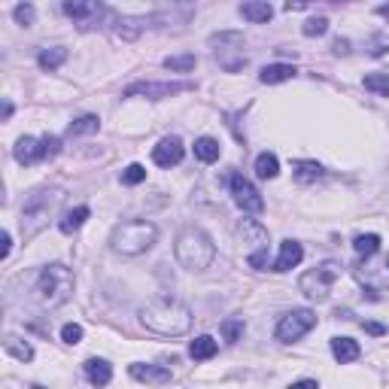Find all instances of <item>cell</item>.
<instances>
[{
  "mask_svg": "<svg viewBox=\"0 0 389 389\" xmlns=\"http://www.w3.org/2000/svg\"><path fill=\"white\" fill-rule=\"evenodd\" d=\"M234 231H238V238L247 243L252 252H255V250H268V231H265L262 222H255V219H240Z\"/></svg>",
  "mask_w": 389,
  "mask_h": 389,
  "instance_id": "obj_14",
  "label": "cell"
},
{
  "mask_svg": "<svg viewBox=\"0 0 389 389\" xmlns=\"http://www.w3.org/2000/svg\"><path fill=\"white\" fill-rule=\"evenodd\" d=\"M28 389H46V386H28Z\"/></svg>",
  "mask_w": 389,
  "mask_h": 389,
  "instance_id": "obj_45",
  "label": "cell"
},
{
  "mask_svg": "<svg viewBox=\"0 0 389 389\" xmlns=\"http://www.w3.org/2000/svg\"><path fill=\"white\" fill-rule=\"evenodd\" d=\"M216 350H219V344L213 341L210 335H201V337H194V341L189 344V356L194 362H207V359H213L216 356Z\"/></svg>",
  "mask_w": 389,
  "mask_h": 389,
  "instance_id": "obj_21",
  "label": "cell"
},
{
  "mask_svg": "<svg viewBox=\"0 0 389 389\" xmlns=\"http://www.w3.org/2000/svg\"><path fill=\"white\" fill-rule=\"evenodd\" d=\"M362 86H365L368 91H374V95L389 98V74H368V76L362 79Z\"/></svg>",
  "mask_w": 389,
  "mask_h": 389,
  "instance_id": "obj_33",
  "label": "cell"
},
{
  "mask_svg": "<svg viewBox=\"0 0 389 389\" xmlns=\"http://www.w3.org/2000/svg\"><path fill=\"white\" fill-rule=\"evenodd\" d=\"M332 356L341 365H350V362L359 359L362 350H359V344H356L353 337H332Z\"/></svg>",
  "mask_w": 389,
  "mask_h": 389,
  "instance_id": "obj_18",
  "label": "cell"
},
{
  "mask_svg": "<svg viewBox=\"0 0 389 389\" xmlns=\"http://www.w3.org/2000/svg\"><path fill=\"white\" fill-rule=\"evenodd\" d=\"M337 277H341V265H337V262H323V265H316V268H310L307 274H301L298 289L304 292L307 301L320 304V301L329 298V292H332V286H335Z\"/></svg>",
  "mask_w": 389,
  "mask_h": 389,
  "instance_id": "obj_6",
  "label": "cell"
},
{
  "mask_svg": "<svg viewBox=\"0 0 389 389\" xmlns=\"http://www.w3.org/2000/svg\"><path fill=\"white\" fill-rule=\"evenodd\" d=\"M219 156H222L219 140H213V137H198V140H194V158H201L204 165L219 161Z\"/></svg>",
  "mask_w": 389,
  "mask_h": 389,
  "instance_id": "obj_23",
  "label": "cell"
},
{
  "mask_svg": "<svg viewBox=\"0 0 389 389\" xmlns=\"http://www.w3.org/2000/svg\"><path fill=\"white\" fill-rule=\"evenodd\" d=\"M243 329H247V325H243V316H228V320H225V323L219 325V332H222V337H225V341H228V344L240 341Z\"/></svg>",
  "mask_w": 389,
  "mask_h": 389,
  "instance_id": "obj_32",
  "label": "cell"
},
{
  "mask_svg": "<svg viewBox=\"0 0 389 389\" xmlns=\"http://www.w3.org/2000/svg\"><path fill=\"white\" fill-rule=\"evenodd\" d=\"M64 201L61 189H37L28 194L25 207H22V231L25 238H34L37 231L46 228V222L58 213V204Z\"/></svg>",
  "mask_w": 389,
  "mask_h": 389,
  "instance_id": "obj_5",
  "label": "cell"
},
{
  "mask_svg": "<svg viewBox=\"0 0 389 389\" xmlns=\"http://www.w3.org/2000/svg\"><path fill=\"white\" fill-rule=\"evenodd\" d=\"M353 250L359 259H371V255L381 252V234H359L353 240Z\"/></svg>",
  "mask_w": 389,
  "mask_h": 389,
  "instance_id": "obj_28",
  "label": "cell"
},
{
  "mask_svg": "<svg viewBox=\"0 0 389 389\" xmlns=\"http://www.w3.org/2000/svg\"><path fill=\"white\" fill-rule=\"evenodd\" d=\"M365 332H371V335H383L386 329H383V325H377V323H365Z\"/></svg>",
  "mask_w": 389,
  "mask_h": 389,
  "instance_id": "obj_42",
  "label": "cell"
},
{
  "mask_svg": "<svg viewBox=\"0 0 389 389\" xmlns=\"http://www.w3.org/2000/svg\"><path fill=\"white\" fill-rule=\"evenodd\" d=\"M74 271L67 268V265H46L43 271H40V277H37V286H34V295H37V301L40 307H46V310H52V307H61L70 295H74Z\"/></svg>",
  "mask_w": 389,
  "mask_h": 389,
  "instance_id": "obj_4",
  "label": "cell"
},
{
  "mask_svg": "<svg viewBox=\"0 0 389 389\" xmlns=\"http://www.w3.org/2000/svg\"><path fill=\"white\" fill-rule=\"evenodd\" d=\"M13 16H16V22L25 25V28H30V25L37 22V9L30 6V4H18V6L13 9Z\"/></svg>",
  "mask_w": 389,
  "mask_h": 389,
  "instance_id": "obj_35",
  "label": "cell"
},
{
  "mask_svg": "<svg viewBox=\"0 0 389 389\" xmlns=\"http://www.w3.org/2000/svg\"><path fill=\"white\" fill-rule=\"evenodd\" d=\"M64 13L79 22V28H91V22H98L100 16H104V6L100 4H83V0H74V4H64Z\"/></svg>",
  "mask_w": 389,
  "mask_h": 389,
  "instance_id": "obj_15",
  "label": "cell"
},
{
  "mask_svg": "<svg viewBox=\"0 0 389 389\" xmlns=\"http://www.w3.org/2000/svg\"><path fill=\"white\" fill-rule=\"evenodd\" d=\"M64 58H67V49L52 46V49H43V52L37 55V64L43 70H58L61 64H64Z\"/></svg>",
  "mask_w": 389,
  "mask_h": 389,
  "instance_id": "obj_29",
  "label": "cell"
},
{
  "mask_svg": "<svg viewBox=\"0 0 389 389\" xmlns=\"http://www.w3.org/2000/svg\"><path fill=\"white\" fill-rule=\"evenodd\" d=\"M156 238H158V228L149 219H128V222H119L116 228H112L110 250L134 259V255H143L146 250H152Z\"/></svg>",
  "mask_w": 389,
  "mask_h": 389,
  "instance_id": "obj_3",
  "label": "cell"
},
{
  "mask_svg": "<svg viewBox=\"0 0 389 389\" xmlns=\"http://www.w3.org/2000/svg\"><path fill=\"white\" fill-rule=\"evenodd\" d=\"M182 156H186V146H182L180 137H165L158 140V146H152V161L158 168H177Z\"/></svg>",
  "mask_w": 389,
  "mask_h": 389,
  "instance_id": "obj_12",
  "label": "cell"
},
{
  "mask_svg": "<svg viewBox=\"0 0 389 389\" xmlns=\"http://www.w3.org/2000/svg\"><path fill=\"white\" fill-rule=\"evenodd\" d=\"M58 149H61V140L52 137V134H43V137H18L13 156H16L18 165H37V161H43V158L58 156Z\"/></svg>",
  "mask_w": 389,
  "mask_h": 389,
  "instance_id": "obj_8",
  "label": "cell"
},
{
  "mask_svg": "<svg viewBox=\"0 0 389 389\" xmlns=\"http://www.w3.org/2000/svg\"><path fill=\"white\" fill-rule=\"evenodd\" d=\"M289 389H320V383L316 381H295Z\"/></svg>",
  "mask_w": 389,
  "mask_h": 389,
  "instance_id": "obj_40",
  "label": "cell"
},
{
  "mask_svg": "<svg viewBox=\"0 0 389 389\" xmlns=\"http://www.w3.org/2000/svg\"><path fill=\"white\" fill-rule=\"evenodd\" d=\"M83 371H86V381L91 383V386H107L110 381H112V368H110V362L107 359H88L86 365H83Z\"/></svg>",
  "mask_w": 389,
  "mask_h": 389,
  "instance_id": "obj_17",
  "label": "cell"
},
{
  "mask_svg": "<svg viewBox=\"0 0 389 389\" xmlns=\"http://www.w3.org/2000/svg\"><path fill=\"white\" fill-rule=\"evenodd\" d=\"M140 30H143V25L137 22V18H128V16L112 18V37L122 40V43H134V40L140 37Z\"/></svg>",
  "mask_w": 389,
  "mask_h": 389,
  "instance_id": "obj_19",
  "label": "cell"
},
{
  "mask_svg": "<svg viewBox=\"0 0 389 389\" xmlns=\"http://www.w3.org/2000/svg\"><path fill=\"white\" fill-rule=\"evenodd\" d=\"M280 173V161L274 152H262L259 158H255V177L259 180H274Z\"/></svg>",
  "mask_w": 389,
  "mask_h": 389,
  "instance_id": "obj_27",
  "label": "cell"
},
{
  "mask_svg": "<svg viewBox=\"0 0 389 389\" xmlns=\"http://www.w3.org/2000/svg\"><path fill=\"white\" fill-rule=\"evenodd\" d=\"M228 186H231L234 204H238L243 213H262V210H265V198H262L259 189H255L247 177H240V173H231Z\"/></svg>",
  "mask_w": 389,
  "mask_h": 389,
  "instance_id": "obj_11",
  "label": "cell"
},
{
  "mask_svg": "<svg viewBox=\"0 0 389 389\" xmlns=\"http://www.w3.org/2000/svg\"><path fill=\"white\" fill-rule=\"evenodd\" d=\"M304 259V247L298 240H283L280 243V255H277V262H274V271L277 274H286V271H292V268H298Z\"/></svg>",
  "mask_w": 389,
  "mask_h": 389,
  "instance_id": "obj_16",
  "label": "cell"
},
{
  "mask_svg": "<svg viewBox=\"0 0 389 389\" xmlns=\"http://www.w3.org/2000/svg\"><path fill=\"white\" fill-rule=\"evenodd\" d=\"M304 37H323L325 30H329V18L325 16H316V18H307L304 22Z\"/></svg>",
  "mask_w": 389,
  "mask_h": 389,
  "instance_id": "obj_34",
  "label": "cell"
},
{
  "mask_svg": "<svg viewBox=\"0 0 389 389\" xmlns=\"http://www.w3.org/2000/svg\"><path fill=\"white\" fill-rule=\"evenodd\" d=\"M310 329H316V313L307 310V307H298V310H289V313L280 316L277 329H274V337H277L280 344H295Z\"/></svg>",
  "mask_w": 389,
  "mask_h": 389,
  "instance_id": "obj_9",
  "label": "cell"
},
{
  "mask_svg": "<svg viewBox=\"0 0 389 389\" xmlns=\"http://www.w3.org/2000/svg\"><path fill=\"white\" fill-rule=\"evenodd\" d=\"M335 52L337 55H347V52H350V43H347V40H335Z\"/></svg>",
  "mask_w": 389,
  "mask_h": 389,
  "instance_id": "obj_41",
  "label": "cell"
},
{
  "mask_svg": "<svg viewBox=\"0 0 389 389\" xmlns=\"http://www.w3.org/2000/svg\"><path fill=\"white\" fill-rule=\"evenodd\" d=\"M13 116V100H4V122Z\"/></svg>",
  "mask_w": 389,
  "mask_h": 389,
  "instance_id": "obj_43",
  "label": "cell"
},
{
  "mask_svg": "<svg viewBox=\"0 0 389 389\" xmlns=\"http://www.w3.org/2000/svg\"><path fill=\"white\" fill-rule=\"evenodd\" d=\"M140 325L161 337H180L192 329V307L177 298H152L137 310Z\"/></svg>",
  "mask_w": 389,
  "mask_h": 389,
  "instance_id": "obj_1",
  "label": "cell"
},
{
  "mask_svg": "<svg viewBox=\"0 0 389 389\" xmlns=\"http://www.w3.org/2000/svg\"><path fill=\"white\" fill-rule=\"evenodd\" d=\"M194 64H198V58H194L192 52H186V55H168L165 58V67L170 70V74H189V70H194Z\"/></svg>",
  "mask_w": 389,
  "mask_h": 389,
  "instance_id": "obj_31",
  "label": "cell"
},
{
  "mask_svg": "<svg viewBox=\"0 0 389 389\" xmlns=\"http://www.w3.org/2000/svg\"><path fill=\"white\" fill-rule=\"evenodd\" d=\"M240 16L247 18V22L262 25V22H271L274 6H271V4H265V0H252V4H240Z\"/></svg>",
  "mask_w": 389,
  "mask_h": 389,
  "instance_id": "obj_22",
  "label": "cell"
},
{
  "mask_svg": "<svg viewBox=\"0 0 389 389\" xmlns=\"http://www.w3.org/2000/svg\"><path fill=\"white\" fill-rule=\"evenodd\" d=\"M353 277L365 286L371 298H381V289L389 286V255H371V259H359L353 265Z\"/></svg>",
  "mask_w": 389,
  "mask_h": 389,
  "instance_id": "obj_7",
  "label": "cell"
},
{
  "mask_svg": "<svg viewBox=\"0 0 389 389\" xmlns=\"http://www.w3.org/2000/svg\"><path fill=\"white\" fill-rule=\"evenodd\" d=\"M128 374L134 377V381H140V383H152V386H165V383L173 381L170 368H165V365H149V362H134V365H128Z\"/></svg>",
  "mask_w": 389,
  "mask_h": 389,
  "instance_id": "obj_13",
  "label": "cell"
},
{
  "mask_svg": "<svg viewBox=\"0 0 389 389\" xmlns=\"http://www.w3.org/2000/svg\"><path fill=\"white\" fill-rule=\"evenodd\" d=\"M4 347H6V353L13 356V359H18V362H30V359H34V347H30L28 341H22V337H16V335H6Z\"/></svg>",
  "mask_w": 389,
  "mask_h": 389,
  "instance_id": "obj_26",
  "label": "cell"
},
{
  "mask_svg": "<svg viewBox=\"0 0 389 389\" xmlns=\"http://www.w3.org/2000/svg\"><path fill=\"white\" fill-rule=\"evenodd\" d=\"M295 76V67L292 64H268V67H262V74H259V79L265 86H280V83H289V79Z\"/></svg>",
  "mask_w": 389,
  "mask_h": 389,
  "instance_id": "obj_20",
  "label": "cell"
},
{
  "mask_svg": "<svg viewBox=\"0 0 389 389\" xmlns=\"http://www.w3.org/2000/svg\"><path fill=\"white\" fill-rule=\"evenodd\" d=\"M247 262H250V268L265 271V268H268V250H255V252H250Z\"/></svg>",
  "mask_w": 389,
  "mask_h": 389,
  "instance_id": "obj_38",
  "label": "cell"
},
{
  "mask_svg": "<svg viewBox=\"0 0 389 389\" xmlns=\"http://www.w3.org/2000/svg\"><path fill=\"white\" fill-rule=\"evenodd\" d=\"M98 128H100V119H98V116H79V119L70 122L67 134H70V137H83V134H95Z\"/></svg>",
  "mask_w": 389,
  "mask_h": 389,
  "instance_id": "obj_30",
  "label": "cell"
},
{
  "mask_svg": "<svg viewBox=\"0 0 389 389\" xmlns=\"http://www.w3.org/2000/svg\"><path fill=\"white\" fill-rule=\"evenodd\" d=\"M194 83H131L122 95L125 98H149V100H161V98H173L182 95V91H192Z\"/></svg>",
  "mask_w": 389,
  "mask_h": 389,
  "instance_id": "obj_10",
  "label": "cell"
},
{
  "mask_svg": "<svg viewBox=\"0 0 389 389\" xmlns=\"http://www.w3.org/2000/svg\"><path fill=\"white\" fill-rule=\"evenodd\" d=\"M292 177L301 182V186H310V182L323 180V165H316V161H295L292 165Z\"/></svg>",
  "mask_w": 389,
  "mask_h": 389,
  "instance_id": "obj_24",
  "label": "cell"
},
{
  "mask_svg": "<svg viewBox=\"0 0 389 389\" xmlns=\"http://www.w3.org/2000/svg\"><path fill=\"white\" fill-rule=\"evenodd\" d=\"M9 250H13V234L4 231V250H0V259H9Z\"/></svg>",
  "mask_w": 389,
  "mask_h": 389,
  "instance_id": "obj_39",
  "label": "cell"
},
{
  "mask_svg": "<svg viewBox=\"0 0 389 389\" xmlns=\"http://www.w3.org/2000/svg\"><path fill=\"white\" fill-rule=\"evenodd\" d=\"M173 255H177L180 268L186 271H207L213 259H216V243L210 240V234L204 228H182L177 234V243H173Z\"/></svg>",
  "mask_w": 389,
  "mask_h": 389,
  "instance_id": "obj_2",
  "label": "cell"
},
{
  "mask_svg": "<svg viewBox=\"0 0 389 389\" xmlns=\"http://www.w3.org/2000/svg\"><path fill=\"white\" fill-rule=\"evenodd\" d=\"M88 216H91V210L86 207V204H83V207H74L70 213H64V219L58 222V228L64 231V234H74V231H79V228H83Z\"/></svg>",
  "mask_w": 389,
  "mask_h": 389,
  "instance_id": "obj_25",
  "label": "cell"
},
{
  "mask_svg": "<svg viewBox=\"0 0 389 389\" xmlns=\"http://www.w3.org/2000/svg\"><path fill=\"white\" fill-rule=\"evenodd\" d=\"M377 13H381V16H386V18H389V6H377Z\"/></svg>",
  "mask_w": 389,
  "mask_h": 389,
  "instance_id": "obj_44",
  "label": "cell"
},
{
  "mask_svg": "<svg viewBox=\"0 0 389 389\" xmlns=\"http://www.w3.org/2000/svg\"><path fill=\"white\" fill-rule=\"evenodd\" d=\"M61 341L70 344V347H76L79 341H83V325H76V323H67L64 329H61Z\"/></svg>",
  "mask_w": 389,
  "mask_h": 389,
  "instance_id": "obj_37",
  "label": "cell"
},
{
  "mask_svg": "<svg viewBox=\"0 0 389 389\" xmlns=\"http://www.w3.org/2000/svg\"><path fill=\"white\" fill-rule=\"evenodd\" d=\"M146 180V168L143 165H128L125 170H122V182L125 186H137V182H143Z\"/></svg>",
  "mask_w": 389,
  "mask_h": 389,
  "instance_id": "obj_36",
  "label": "cell"
}]
</instances>
